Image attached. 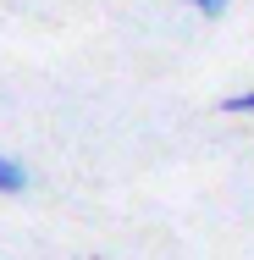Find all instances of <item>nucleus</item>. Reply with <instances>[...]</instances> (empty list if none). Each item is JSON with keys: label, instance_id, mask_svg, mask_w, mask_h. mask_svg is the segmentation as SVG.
Masks as SVG:
<instances>
[{"label": "nucleus", "instance_id": "7ed1b4c3", "mask_svg": "<svg viewBox=\"0 0 254 260\" xmlns=\"http://www.w3.org/2000/svg\"><path fill=\"white\" fill-rule=\"evenodd\" d=\"M183 6H194L199 17H227L232 11V0H183Z\"/></svg>", "mask_w": 254, "mask_h": 260}, {"label": "nucleus", "instance_id": "f03ea898", "mask_svg": "<svg viewBox=\"0 0 254 260\" xmlns=\"http://www.w3.org/2000/svg\"><path fill=\"white\" fill-rule=\"evenodd\" d=\"M221 116H254V89H238V94H221L215 100Z\"/></svg>", "mask_w": 254, "mask_h": 260}, {"label": "nucleus", "instance_id": "f257e3e1", "mask_svg": "<svg viewBox=\"0 0 254 260\" xmlns=\"http://www.w3.org/2000/svg\"><path fill=\"white\" fill-rule=\"evenodd\" d=\"M28 183H33V177H28V166H22L17 155H6V150H0V194H6V200H17V194H28Z\"/></svg>", "mask_w": 254, "mask_h": 260}]
</instances>
